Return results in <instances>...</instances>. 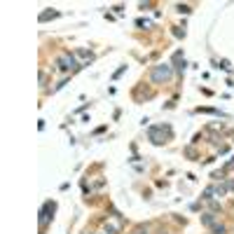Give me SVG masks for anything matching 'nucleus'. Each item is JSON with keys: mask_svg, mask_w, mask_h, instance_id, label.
Here are the masks:
<instances>
[{"mask_svg": "<svg viewBox=\"0 0 234 234\" xmlns=\"http://www.w3.org/2000/svg\"><path fill=\"white\" fill-rule=\"evenodd\" d=\"M169 75H171V70H169V68H159V70H154V75H152V77H154V80H162V77L166 80Z\"/></svg>", "mask_w": 234, "mask_h": 234, "instance_id": "nucleus-1", "label": "nucleus"}, {"mask_svg": "<svg viewBox=\"0 0 234 234\" xmlns=\"http://www.w3.org/2000/svg\"><path fill=\"white\" fill-rule=\"evenodd\" d=\"M61 63H63L61 68H73V58H70V56H63V58H61Z\"/></svg>", "mask_w": 234, "mask_h": 234, "instance_id": "nucleus-2", "label": "nucleus"}]
</instances>
